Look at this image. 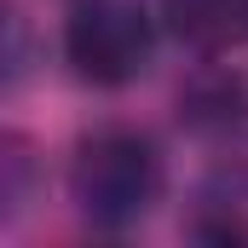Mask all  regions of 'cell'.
<instances>
[{"label": "cell", "instance_id": "1", "mask_svg": "<svg viewBox=\"0 0 248 248\" xmlns=\"http://www.w3.org/2000/svg\"><path fill=\"white\" fill-rule=\"evenodd\" d=\"M162 185H168L162 150L139 127H93L69 156V202L98 231L139 225L162 202Z\"/></svg>", "mask_w": 248, "mask_h": 248}, {"label": "cell", "instance_id": "2", "mask_svg": "<svg viewBox=\"0 0 248 248\" xmlns=\"http://www.w3.org/2000/svg\"><path fill=\"white\" fill-rule=\"evenodd\" d=\"M63 58L87 87H127L156 58V23L139 0H87L63 23Z\"/></svg>", "mask_w": 248, "mask_h": 248}, {"label": "cell", "instance_id": "3", "mask_svg": "<svg viewBox=\"0 0 248 248\" xmlns=\"http://www.w3.org/2000/svg\"><path fill=\"white\" fill-rule=\"evenodd\" d=\"M168 23L196 52H231L248 41V0H168Z\"/></svg>", "mask_w": 248, "mask_h": 248}, {"label": "cell", "instance_id": "4", "mask_svg": "<svg viewBox=\"0 0 248 248\" xmlns=\"http://www.w3.org/2000/svg\"><path fill=\"white\" fill-rule=\"evenodd\" d=\"M41 196V150L29 133L0 127V225H17Z\"/></svg>", "mask_w": 248, "mask_h": 248}, {"label": "cell", "instance_id": "5", "mask_svg": "<svg viewBox=\"0 0 248 248\" xmlns=\"http://www.w3.org/2000/svg\"><path fill=\"white\" fill-rule=\"evenodd\" d=\"M29 63V35H23V17L0 0V87H12Z\"/></svg>", "mask_w": 248, "mask_h": 248}]
</instances>
